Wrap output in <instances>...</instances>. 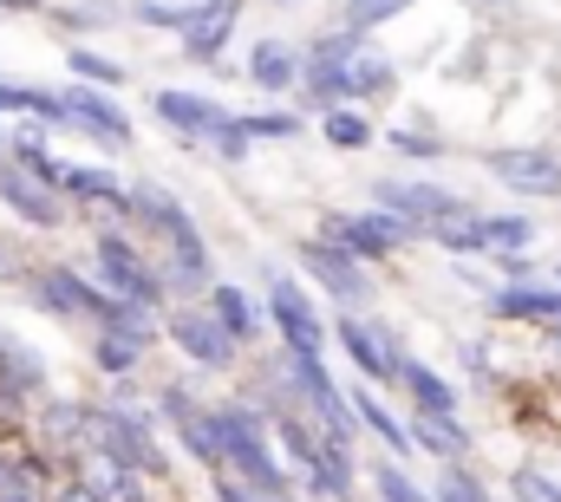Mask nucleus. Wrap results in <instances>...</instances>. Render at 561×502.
Returning a JSON list of instances; mask_svg holds the SVG:
<instances>
[{
    "label": "nucleus",
    "instance_id": "4",
    "mask_svg": "<svg viewBox=\"0 0 561 502\" xmlns=\"http://www.w3.org/2000/svg\"><path fill=\"white\" fill-rule=\"evenodd\" d=\"M92 261H99V287L105 294H118V300H138V307H163L170 300V287H163V274L131 249V236L125 229H105L99 242H92Z\"/></svg>",
    "mask_w": 561,
    "mask_h": 502
},
{
    "label": "nucleus",
    "instance_id": "26",
    "mask_svg": "<svg viewBox=\"0 0 561 502\" xmlns=\"http://www.w3.org/2000/svg\"><path fill=\"white\" fill-rule=\"evenodd\" d=\"M66 66H72V79H79V85H99V92H112V85H125V79H131V66H118V59H105V53H92V46H72V53H66Z\"/></svg>",
    "mask_w": 561,
    "mask_h": 502
},
{
    "label": "nucleus",
    "instance_id": "6",
    "mask_svg": "<svg viewBox=\"0 0 561 502\" xmlns=\"http://www.w3.org/2000/svg\"><path fill=\"white\" fill-rule=\"evenodd\" d=\"M0 203L26 223V229H66V196L53 183H39L33 170H20L7 150H0Z\"/></svg>",
    "mask_w": 561,
    "mask_h": 502
},
{
    "label": "nucleus",
    "instance_id": "5",
    "mask_svg": "<svg viewBox=\"0 0 561 502\" xmlns=\"http://www.w3.org/2000/svg\"><path fill=\"white\" fill-rule=\"evenodd\" d=\"M320 236L340 242L353 261H386L392 249H405V242L419 236V223H405V216H392V209H366V216H327Z\"/></svg>",
    "mask_w": 561,
    "mask_h": 502
},
{
    "label": "nucleus",
    "instance_id": "35",
    "mask_svg": "<svg viewBox=\"0 0 561 502\" xmlns=\"http://www.w3.org/2000/svg\"><path fill=\"white\" fill-rule=\"evenodd\" d=\"M510 490H516V502H561V490L542 477V470H516V477H510Z\"/></svg>",
    "mask_w": 561,
    "mask_h": 502
},
{
    "label": "nucleus",
    "instance_id": "40",
    "mask_svg": "<svg viewBox=\"0 0 561 502\" xmlns=\"http://www.w3.org/2000/svg\"><path fill=\"white\" fill-rule=\"evenodd\" d=\"M216 502H268V497H255V490L229 470V477H216Z\"/></svg>",
    "mask_w": 561,
    "mask_h": 502
},
{
    "label": "nucleus",
    "instance_id": "37",
    "mask_svg": "<svg viewBox=\"0 0 561 502\" xmlns=\"http://www.w3.org/2000/svg\"><path fill=\"white\" fill-rule=\"evenodd\" d=\"M242 130H249V137H294L300 118H294V112H255V118H242Z\"/></svg>",
    "mask_w": 561,
    "mask_h": 502
},
{
    "label": "nucleus",
    "instance_id": "33",
    "mask_svg": "<svg viewBox=\"0 0 561 502\" xmlns=\"http://www.w3.org/2000/svg\"><path fill=\"white\" fill-rule=\"evenodd\" d=\"M346 72H353V99H379V92L392 85L386 59H366V53H353V59H346Z\"/></svg>",
    "mask_w": 561,
    "mask_h": 502
},
{
    "label": "nucleus",
    "instance_id": "20",
    "mask_svg": "<svg viewBox=\"0 0 561 502\" xmlns=\"http://www.w3.org/2000/svg\"><path fill=\"white\" fill-rule=\"evenodd\" d=\"M405 431H412V444H419V450L444 457V464H457V457L470 450V431H463V424H457L450 411H419V418H412Z\"/></svg>",
    "mask_w": 561,
    "mask_h": 502
},
{
    "label": "nucleus",
    "instance_id": "34",
    "mask_svg": "<svg viewBox=\"0 0 561 502\" xmlns=\"http://www.w3.org/2000/svg\"><path fill=\"white\" fill-rule=\"evenodd\" d=\"M105 20H118V13H105V7H59V13H53L59 33H92V26H105Z\"/></svg>",
    "mask_w": 561,
    "mask_h": 502
},
{
    "label": "nucleus",
    "instance_id": "1",
    "mask_svg": "<svg viewBox=\"0 0 561 502\" xmlns=\"http://www.w3.org/2000/svg\"><path fill=\"white\" fill-rule=\"evenodd\" d=\"M209 418H216L222 464H229V470H236V477H242L255 497L275 502V497H287V490H294V483H287V464L275 457V444H268V424H262V411H255V404H242V398H236V404H216Z\"/></svg>",
    "mask_w": 561,
    "mask_h": 502
},
{
    "label": "nucleus",
    "instance_id": "23",
    "mask_svg": "<svg viewBox=\"0 0 561 502\" xmlns=\"http://www.w3.org/2000/svg\"><path fill=\"white\" fill-rule=\"evenodd\" d=\"M399 385L412 391V404H419V411H457V391L431 373L424 360H405V353H399Z\"/></svg>",
    "mask_w": 561,
    "mask_h": 502
},
{
    "label": "nucleus",
    "instance_id": "8",
    "mask_svg": "<svg viewBox=\"0 0 561 502\" xmlns=\"http://www.w3.org/2000/svg\"><path fill=\"white\" fill-rule=\"evenodd\" d=\"M163 333H170L196 366H209V373H229V366H236V353H242V346L216 327V313H209V307H183V313H170V327H163Z\"/></svg>",
    "mask_w": 561,
    "mask_h": 502
},
{
    "label": "nucleus",
    "instance_id": "11",
    "mask_svg": "<svg viewBox=\"0 0 561 502\" xmlns=\"http://www.w3.org/2000/svg\"><path fill=\"white\" fill-rule=\"evenodd\" d=\"M236 20H242V0H196V13H190V26H183L176 39H183V53H190L196 66H209V59H222Z\"/></svg>",
    "mask_w": 561,
    "mask_h": 502
},
{
    "label": "nucleus",
    "instance_id": "12",
    "mask_svg": "<svg viewBox=\"0 0 561 502\" xmlns=\"http://www.w3.org/2000/svg\"><path fill=\"white\" fill-rule=\"evenodd\" d=\"M490 170H496L516 196H542V203L561 196V163L549 157V150H496Z\"/></svg>",
    "mask_w": 561,
    "mask_h": 502
},
{
    "label": "nucleus",
    "instance_id": "17",
    "mask_svg": "<svg viewBox=\"0 0 561 502\" xmlns=\"http://www.w3.org/2000/svg\"><path fill=\"white\" fill-rule=\"evenodd\" d=\"M300 470H307V490H313V497H327V502H346V497H353V483H359L353 450H346L340 437H320V450H313Z\"/></svg>",
    "mask_w": 561,
    "mask_h": 502
},
{
    "label": "nucleus",
    "instance_id": "39",
    "mask_svg": "<svg viewBox=\"0 0 561 502\" xmlns=\"http://www.w3.org/2000/svg\"><path fill=\"white\" fill-rule=\"evenodd\" d=\"M392 144H399V150H405V157H437V137H431V130H392Z\"/></svg>",
    "mask_w": 561,
    "mask_h": 502
},
{
    "label": "nucleus",
    "instance_id": "14",
    "mask_svg": "<svg viewBox=\"0 0 561 502\" xmlns=\"http://www.w3.org/2000/svg\"><path fill=\"white\" fill-rule=\"evenodd\" d=\"M59 196H66V203L112 209V216H125V223H131V190H125L112 170H99V163H66V170H59Z\"/></svg>",
    "mask_w": 561,
    "mask_h": 502
},
{
    "label": "nucleus",
    "instance_id": "46",
    "mask_svg": "<svg viewBox=\"0 0 561 502\" xmlns=\"http://www.w3.org/2000/svg\"><path fill=\"white\" fill-rule=\"evenodd\" d=\"M280 7H287V0H280Z\"/></svg>",
    "mask_w": 561,
    "mask_h": 502
},
{
    "label": "nucleus",
    "instance_id": "9",
    "mask_svg": "<svg viewBox=\"0 0 561 502\" xmlns=\"http://www.w3.org/2000/svg\"><path fill=\"white\" fill-rule=\"evenodd\" d=\"M268 320L280 327V340H287L294 353H320V340H327V327H320L313 300H307L287 274H275V281H268Z\"/></svg>",
    "mask_w": 561,
    "mask_h": 502
},
{
    "label": "nucleus",
    "instance_id": "31",
    "mask_svg": "<svg viewBox=\"0 0 561 502\" xmlns=\"http://www.w3.org/2000/svg\"><path fill=\"white\" fill-rule=\"evenodd\" d=\"M190 13H196V0H183V7H170V0H138V7H131V20H138V26H157V33H183Z\"/></svg>",
    "mask_w": 561,
    "mask_h": 502
},
{
    "label": "nucleus",
    "instance_id": "10",
    "mask_svg": "<svg viewBox=\"0 0 561 502\" xmlns=\"http://www.w3.org/2000/svg\"><path fill=\"white\" fill-rule=\"evenodd\" d=\"M340 346H346V360L359 366V378H379V385H399V346L386 340V327H373V320H359V313H346L340 327Z\"/></svg>",
    "mask_w": 561,
    "mask_h": 502
},
{
    "label": "nucleus",
    "instance_id": "7",
    "mask_svg": "<svg viewBox=\"0 0 561 502\" xmlns=\"http://www.w3.org/2000/svg\"><path fill=\"white\" fill-rule=\"evenodd\" d=\"M59 99H66V125L72 130H85V137L105 144V150H131V118L118 112L112 92H99V85H66Z\"/></svg>",
    "mask_w": 561,
    "mask_h": 502
},
{
    "label": "nucleus",
    "instance_id": "43",
    "mask_svg": "<svg viewBox=\"0 0 561 502\" xmlns=\"http://www.w3.org/2000/svg\"><path fill=\"white\" fill-rule=\"evenodd\" d=\"M46 0H0V13H39Z\"/></svg>",
    "mask_w": 561,
    "mask_h": 502
},
{
    "label": "nucleus",
    "instance_id": "2",
    "mask_svg": "<svg viewBox=\"0 0 561 502\" xmlns=\"http://www.w3.org/2000/svg\"><path fill=\"white\" fill-rule=\"evenodd\" d=\"M85 444H92L112 470L163 477V450H157V437H150V418L125 411V404H99V411H85Z\"/></svg>",
    "mask_w": 561,
    "mask_h": 502
},
{
    "label": "nucleus",
    "instance_id": "41",
    "mask_svg": "<svg viewBox=\"0 0 561 502\" xmlns=\"http://www.w3.org/2000/svg\"><path fill=\"white\" fill-rule=\"evenodd\" d=\"M53 502H99L85 483H66V490H53Z\"/></svg>",
    "mask_w": 561,
    "mask_h": 502
},
{
    "label": "nucleus",
    "instance_id": "32",
    "mask_svg": "<svg viewBox=\"0 0 561 502\" xmlns=\"http://www.w3.org/2000/svg\"><path fill=\"white\" fill-rule=\"evenodd\" d=\"M373 490H379V502H437V497H424L399 464H379V470H373Z\"/></svg>",
    "mask_w": 561,
    "mask_h": 502
},
{
    "label": "nucleus",
    "instance_id": "13",
    "mask_svg": "<svg viewBox=\"0 0 561 502\" xmlns=\"http://www.w3.org/2000/svg\"><path fill=\"white\" fill-rule=\"evenodd\" d=\"M150 112H157L170 130H183V137H216V130L236 118V112H222L216 99H203V92H176V85H163V92L150 99Z\"/></svg>",
    "mask_w": 561,
    "mask_h": 502
},
{
    "label": "nucleus",
    "instance_id": "28",
    "mask_svg": "<svg viewBox=\"0 0 561 502\" xmlns=\"http://www.w3.org/2000/svg\"><path fill=\"white\" fill-rule=\"evenodd\" d=\"M320 130H327V144H333V150H366V144H373V125L359 118V105H327Z\"/></svg>",
    "mask_w": 561,
    "mask_h": 502
},
{
    "label": "nucleus",
    "instance_id": "3",
    "mask_svg": "<svg viewBox=\"0 0 561 502\" xmlns=\"http://www.w3.org/2000/svg\"><path fill=\"white\" fill-rule=\"evenodd\" d=\"M26 300H33L39 313H53V320H85V327H105L112 307H118V294H105L92 274H79V267H66V261L33 267V274H26Z\"/></svg>",
    "mask_w": 561,
    "mask_h": 502
},
{
    "label": "nucleus",
    "instance_id": "24",
    "mask_svg": "<svg viewBox=\"0 0 561 502\" xmlns=\"http://www.w3.org/2000/svg\"><path fill=\"white\" fill-rule=\"evenodd\" d=\"M346 404H353V418H359L366 431H379V444H386L392 457H405V450H412V431H405V424H399V418H392V411L373 398V391H353Z\"/></svg>",
    "mask_w": 561,
    "mask_h": 502
},
{
    "label": "nucleus",
    "instance_id": "38",
    "mask_svg": "<svg viewBox=\"0 0 561 502\" xmlns=\"http://www.w3.org/2000/svg\"><path fill=\"white\" fill-rule=\"evenodd\" d=\"M437 502H490V497H483V483H477L470 470H450V477L437 483Z\"/></svg>",
    "mask_w": 561,
    "mask_h": 502
},
{
    "label": "nucleus",
    "instance_id": "45",
    "mask_svg": "<svg viewBox=\"0 0 561 502\" xmlns=\"http://www.w3.org/2000/svg\"><path fill=\"white\" fill-rule=\"evenodd\" d=\"M275 502H287V497H275Z\"/></svg>",
    "mask_w": 561,
    "mask_h": 502
},
{
    "label": "nucleus",
    "instance_id": "18",
    "mask_svg": "<svg viewBox=\"0 0 561 502\" xmlns=\"http://www.w3.org/2000/svg\"><path fill=\"white\" fill-rule=\"evenodd\" d=\"M300 92L327 112V105H353V72L346 59H327V53H307L300 59Z\"/></svg>",
    "mask_w": 561,
    "mask_h": 502
},
{
    "label": "nucleus",
    "instance_id": "19",
    "mask_svg": "<svg viewBox=\"0 0 561 502\" xmlns=\"http://www.w3.org/2000/svg\"><path fill=\"white\" fill-rule=\"evenodd\" d=\"M209 313H216V327H222L236 346H249V340L262 333V307H255L242 287H229V281H209Z\"/></svg>",
    "mask_w": 561,
    "mask_h": 502
},
{
    "label": "nucleus",
    "instance_id": "22",
    "mask_svg": "<svg viewBox=\"0 0 561 502\" xmlns=\"http://www.w3.org/2000/svg\"><path fill=\"white\" fill-rule=\"evenodd\" d=\"M496 313H503V320H561V287L510 281V287L496 294Z\"/></svg>",
    "mask_w": 561,
    "mask_h": 502
},
{
    "label": "nucleus",
    "instance_id": "36",
    "mask_svg": "<svg viewBox=\"0 0 561 502\" xmlns=\"http://www.w3.org/2000/svg\"><path fill=\"white\" fill-rule=\"evenodd\" d=\"M209 144H216V157H222V163H242V157H249V144H255V137H249V130H242V118H229V125L216 130V137H209Z\"/></svg>",
    "mask_w": 561,
    "mask_h": 502
},
{
    "label": "nucleus",
    "instance_id": "25",
    "mask_svg": "<svg viewBox=\"0 0 561 502\" xmlns=\"http://www.w3.org/2000/svg\"><path fill=\"white\" fill-rule=\"evenodd\" d=\"M39 437L59 444V450L79 444V437H85V404H72V398H46V404H39Z\"/></svg>",
    "mask_w": 561,
    "mask_h": 502
},
{
    "label": "nucleus",
    "instance_id": "15",
    "mask_svg": "<svg viewBox=\"0 0 561 502\" xmlns=\"http://www.w3.org/2000/svg\"><path fill=\"white\" fill-rule=\"evenodd\" d=\"M379 209H392V216L431 229L437 216H457L463 203H457L450 190H437V183H405V176H392V183H379Z\"/></svg>",
    "mask_w": 561,
    "mask_h": 502
},
{
    "label": "nucleus",
    "instance_id": "30",
    "mask_svg": "<svg viewBox=\"0 0 561 502\" xmlns=\"http://www.w3.org/2000/svg\"><path fill=\"white\" fill-rule=\"evenodd\" d=\"M483 242L496 254H523L536 242V223L529 216H483Z\"/></svg>",
    "mask_w": 561,
    "mask_h": 502
},
{
    "label": "nucleus",
    "instance_id": "42",
    "mask_svg": "<svg viewBox=\"0 0 561 502\" xmlns=\"http://www.w3.org/2000/svg\"><path fill=\"white\" fill-rule=\"evenodd\" d=\"M0 502H39V490H26V483H7V490H0Z\"/></svg>",
    "mask_w": 561,
    "mask_h": 502
},
{
    "label": "nucleus",
    "instance_id": "29",
    "mask_svg": "<svg viewBox=\"0 0 561 502\" xmlns=\"http://www.w3.org/2000/svg\"><path fill=\"white\" fill-rule=\"evenodd\" d=\"M431 236H437L450 254L490 249V242H483V216H463V209H457V216H437V223H431Z\"/></svg>",
    "mask_w": 561,
    "mask_h": 502
},
{
    "label": "nucleus",
    "instance_id": "44",
    "mask_svg": "<svg viewBox=\"0 0 561 502\" xmlns=\"http://www.w3.org/2000/svg\"><path fill=\"white\" fill-rule=\"evenodd\" d=\"M0 150H7V118H0Z\"/></svg>",
    "mask_w": 561,
    "mask_h": 502
},
{
    "label": "nucleus",
    "instance_id": "21",
    "mask_svg": "<svg viewBox=\"0 0 561 502\" xmlns=\"http://www.w3.org/2000/svg\"><path fill=\"white\" fill-rule=\"evenodd\" d=\"M249 79H255L262 92H287V85H300V53H294L287 39H255V53H249Z\"/></svg>",
    "mask_w": 561,
    "mask_h": 502
},
{
    "label": "nucleus",
    "instance_id": "16",
    "mask_svg": "<svg viewBox=\"0 0 561 502\" xmlns=\"http://www.w3.org/2000/svg\"><path fill=\"white\" fill-rule=\"evenodd\" d=\"M300 261H307V274H320L327 294H340V300H366V274H359V261L340 249V242L313 236V242H300Z\"/></svg>",
    "mask_w": 561,
    "mask_h": 502
},
{
    "label": "nucleus",
    "instance_id": "27",
    "mask_svg": "<svg viewBox=\"0 0 561 502\" xmlns=\"http://www.w3.org/2000/svg\"><path fill=\"white\" fill-rule=\"evenodd\" d=\"M144 353H150V346H138V340H125V333H105V327H99L92 360H99V373H105V378H131Z\"/></svg>",
    "mask_w": 561,
    "mask_h": 502
}]
</instances>
